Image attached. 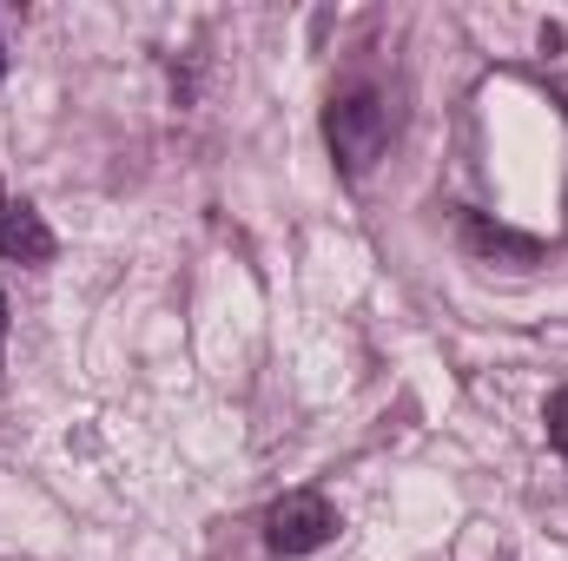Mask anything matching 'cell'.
Returning a JSON list of instances; mask_svg holds the SVG:
<instances>
[{"label": "cell", "instance_id": "6da1fadb", "mask_svg": "<svg viewBox=\"0 0 568 561\" xmlns=\"http://www.w3.org/2000/svg\"><path fill=\"white\" fill-rule=\"evenodd\" d=\"M324 145H331V165L344 178H364L384 159V145H390V100L377 86L331 93V106H324Z\"/></svg>", "mask_w": 568, "mask_h": 561}, {"label": "cell", "instance_id": "7a4b0ae2", "mask_svg": "<svg viewBox=\"0 0 568 561\" xmlns=\"http://www.w3.org/2000/svg\"><path fill=\"white\" fill-rule=\"evenodd\" d=\"M324 542H337V509L317 489H291L265 509V549L272 555H317Z\"/></svg>", "mask_w": 568, "mask_h": 561}, {"label": "cell", "instance_id": "3957f363", "mask_svg": "<svg viewBox=\"0 0 568 561\" xmlns=\"http://www.w3.org/2000/svg\"><path fill=\"white\" fill-rule=\"evenodd\" d=\"M60 252V238L47 232V218L27 205V198H7L0 192V258H13V265H47Z\"/></svg>", "mask_w": 568, "mask_h": 561}, {"label": "cell", "instance_id": "277c9868", "mask_svg": "<svg viewBox=\"0 0 568 561\" xmlns=\"http://www.w3.org/2000/svg\"><path fill=\"white\" fill-rule=\"evenodd\" d=\"M463 238H469L476 252H489V258H496V252H509V258H536V252H542L536 238H523V232H509V225H489V218H476V212H463Z\"/></svg>", "mask_w": 568, "mask_h": 561}, {"label": "cell", "instance_id": "5b68a950", "mask_svg": "<svg viewBox=\"0 0 568 561\" xmlns=\"http://www.w3.org/2000/svg\"><path fill=\"white\" fill-rule=\"evenodd\" d=\"M542 422H549V442H556V449L568 456V384L556 390V397H549V410H542Z\"/></svg>", "mask_w": 568, "mask_h": 561}, {"label": "cell", "instance_id": "8992f818", "mask_svg": "<svg viewBox=\"0 0 568 561\" xmlns=\"http://www.w3.org/2000/svg\"><path fill=\"white\" fill-rule=\"evenodd\" d=\"M0 357H7V290H0Z\"/></svg>", "mask_w": 568, "mask_h": 561}, {"label": "cell", "instance_id": "52a82bcc", "mask_svg": "<svg viewBox=\"0 0 568 561\" xmlns=\"http://www.w3.org/2000/svg\"><path fill=\"white\" fill-rule=\"evenodd\" d=\"M549 93H556V100H562V113H568V80H556V86H549Z\"/></svg>", "mask_w": 568, "mask_h": 561}, {"label": "cell", "instance_id": "ba28073f", "mask_svg": "<svg viewBox=\"0 0 568 561\" xmlns=\"http://www.w3.org/2000/svg\"><path fill=\"white\" fill-rule=\"evenodd\" d=\"M0 80H7V47H0Z\"/></svg>", "mask_w": 568, "mask_h": 561}]
</instances>
